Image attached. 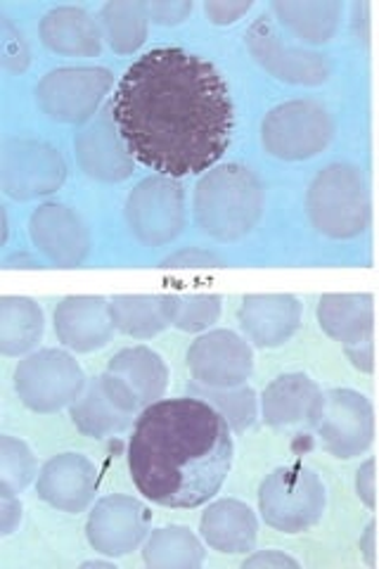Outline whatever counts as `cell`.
<instances>
[{"mask_svg": "<svg viewBox=\"0 0 379 569\" xmlns=\"http://www.w3.org/2000/svg\"><path fill=\"white\" fill-rule=\"evenodd\" d=\"M213 399V408L219 411L235 430H245V427L251 425L255 420V395H251V389H242L238 395H216Z\"/></svg>", "mask_w": 379, "mask_h": 569, "instance_id": "obj_23", "label": "cell"}, {"mask_svg": "<svg viewBox=\"0 0 379 569\" xmlns=\"http://www.w3.org/2000/svg\"><path fill=\"white\" fill-rule=\"evenodd\" d=\"M121 380H133V397L138 403H148L157 399L167 387V368L159 356L146 347L126 349L117 353L110 370Z\"/></svg>", "mask_w": 379, "mask_h": 569, "instance_id": "obj_19", "label": "cell"}, {"mask_svg": "<svg viewBox=\"0 0 379 569\" xmlns=\"http://www.w3.org/2000/svg\"><path fill=\"white\" fill-rule=\"evenodd\" d=\"M372 539H375V522H370V525H368V531H366V556H368V562H370V565L375 562V558H372V550H375Z\"/></svg>", "mask_w": 379, "mask_h": 569, "instance_id": "obj_28", "label": "cell"}, {"mask_svg": "<svg viewBox=\"0 0 379 569\" xmlns=\"http://www.w3.org/2000/svg\"><path fill=\"white\" fill-rule=\"evenodd\" d=\"M197 219L209 236L235 240L249 233L261 211V188L242 167H223L197 186Z\"/></svg>", "mask_w": 379, "mask_h": 569, "instance_id": "obj_3", "label": "cell"}, {"mask_svg": "<svg viewBox=\"0 0 379 569\" xmlns=\"http://www.w3.org/2000/svg\"><path fill=\"white\" fill-rule=\"evenodd\" d=\"M146 508L131 498H104V501L93 510L88 522V539L100 553H110L114 541V529H121L126 539L136 548L146 533Z\"/></svg>", "mask_w": 379, "mask_h": 569, "instance_id": "obj_17", "label": "cell"}, {"mask_svg": "<svg viewBox=\"0 0 379 569\" xmlns=\"http://www.w3.org/2000/svg\"><path fill=\"white\" fill-rule=\"evenodd\" d=\"M192 376L211 387H235L249 378L251 351L230 330L200 337L188 351Z\"/></svg>", "mask_w": 379, "mask_h": 569, "instance_id": "obj_10", "label": "cell"}, {"mask_svg": "<svg viewBox=\"0 0 379 569\" xmlns=\"http://www.w3.org/2000/svg\"><path fill=\"white\" fill-rule=\"evenodd\" d=\"M102 17L107 22V31H110V43L119 52L136 50L146 41V27H142L140 6L110 3L102 10Z\"/></svg>", "mask_w": 379, "mask_h": 569, "instance_id": "obj_22", "label": "cell"}, {"mask_svg": "<svg viewBox=\"0 0 379 569\" xmlns=\"http://www.w3.org/2000/svg\"><path fill=\"white\" fill-rule=\"evenodd\" d=\"M356 489H358L360 501H363L368 508H375V460L372 458L360 466Z\"/></svg>", "mask_w": 379, "mask_h": 569, "instance_id": "obj_24", "label": "cell"}, {"mask_svg": "<svg viewBox=\"0 0 379 569\" xmlns=\"http://www.w3.org/2000/svg\"><path fill=\"white\" fill-rule=\"evenodd\" d=\"M322 395L306 376H282L263 391V418L268 425L285 427L301 420L316 422Z\"/></svg>", "mask_w": 379, "mask_h": 569, "instance_id": "obj_14", "label": "cell"}, {"mask_svg": "<svg viewBox=\"0 0 379 569\" xmlns=\"http://www.w3.org/2000/svg\"><path fill=\"white\" fill-rule=\"evenodd\" d=\"M131 230L142 242H167L183 226V194L176 183L164 178H150L140 183L129 200Z\"/></svg>", "mask_w": 379, "mask_h": 569, "instance_id": "obj_9", "label": "cell"}, {"mask_svg": "<svg viewBox=\"0 0 379 569\" xmlns=\"http://www.w3.org/2000/svg\"><path fill=\"white\" fill-rule=\"evenodd\" d=\"M316 427L322 447L335 458H353L363 453L375 435L370 401L351 389H332L322 395Z\"/></svg>", "mask_w": 379, "mask_h": 569, "instance_id": "obj_6", "label": "cell"}, {"mask_svg": "<svg viewBox=\"0 0 379 569\" xmlns=\"http://www.w3.org/2000/svg\"><path fill=\"white\" fill-rule=\"evenodd\" d=\"M251 3H238V6H226V3H207V14L216 24H228L235 22L242 12H247Z\"/></svg>", "mask_w": 379, "mask_h": 569, "instance_id": "obj_25", "label": "cell"}, {"mask_svg": "<svg viewBox=\"0 0 379 569\" xmlns=\"http://www.w3.org/2000/svg\"><path fill=\"white\" fill-rule=\"evenodd\" d=\"M112 119L126 152L178 178L207 171L228 152L235 110L209 60L183 48H154L119 79Z\"/></svg>", "mask_w": 379, "mask_h": 569, "instance_id": "obj_1", "label": "cell"}, {"mask_svg": "<svg viewBox=\"0 0 379 569\" xmlns=\"http://www.w3.org/2000/svg\"><path fill=\"white\" fill-rule=\"evenodd\" d=\"M259 506L266 525L285 533H299L322 518L325 489L309 468H280L263 479Z\"/></svg>", "mask_w": 379, "mask_h": 569, "instance_id": "obj_5", "label": "cell"}, {"mask_svg": "<svg viewBox=\"0 0 379 569\" xmlns=\"http://www.w3.org/2000/svg\"><path fill=\"white\" fill-rule=\"evenodd\" d=\"M247 567H266V569H268V567H276V569L292 567V569H297L299 562L292 560V558L282 556V553H278V550H266V553H259V556H255V558L245 560V569H247Z\"/></svg>", "mask_w": 379, "mask_h": 569, "instance_id": "obj_26", "label": "cell"}, {"mask_svg": "<svg viewBox=\"0 0 379 569\" xmlns=\"http://www.w3.org/2000/svg\"><path fill=\"white\" fill-rule=\"evenodd\" d=\"M96 470L81 456L64 453L52 458L41 472L39 493L50 506L67 512H79L93 498Z\"/></svg>", "mask_w": 379, "mask_h": 569, "instance_id": "obj_12", "label": "cell"}, {"mask_svg": "<svg viewBox=\"0 0 379 569\" xmlns=\"http://www.w3.org/2000/svg\"><path fill=\"white\" fill-rule=\"evenodd\" d=\"M301 307L295 297H247L240 309V323L259 347H280L299 328Z\"/></svg>", "mask_w": 379, "mask_h": 569, "instance_id": "obj_13", "label": "cell"}, {"mask_svg": "<svg viewBox=\"0 0 379 569\" xmlns=\"http://www.w3.org/2000/svg\"><path fill=\"white\" fill-rule=\"evenodd\" d=\"M56 316L79 320V326H56L60 340L77 351H93L110 340V320L100 297H71L58 307Z\"/></svg>", "mask_w": 379, "mask_h": 569, "instance_id": "obj_16", "label": "cell"}, {"mask_svg": "<svg viewBox=\"0 0 379 569\" xmlns=\"http://www.w3.org/2000/svg\"><path fill=\"white\" fill-rule=\"evenodd\" d=\"M320 328L345 342L349 359L363 372H372V297L328 295L318 307Z\"/></svg>", "mask_w": 379, "mask_h": 569, "instance_id": "obj_8", "label": "cell"}, {"mask_svg": "<svg viewBox=\"0 0 379 569\" xmlns=\"http://www.w3.org/2000/svg\"><path fill=\"white\" fill-rule=\"evenodd\" d=\"M202 537L219 553H247L257 541V520L240 501L213 503L202 515Z\"/></svg>", "mask_w": 379, "mask_h": 569, "instance_id": "obj_15", "label": "cell"}, {"mask_svg": "<svg viewBox=\"0 0 379 569\" xmlns=\"http://www.w3.org/2000/svg\"><path fill=\"white\" fill-rule=\"evenodd\" d=\"M332 133L328 112L316 102H290L263 121V146L280 159H309L328 146Z\"/></svg>", "mask_w": 379, "mask_h": 569, "instance_id": "obj_7", "label": "cell"}, {"mask_svg": "<svg viewBox=\"0 0 379 569\" xmlns=\"http://www.w3.org/2000/svg\"><path fill=\"white\" fill-rule=\"evenodd\" d=\"M24 366L46 378L43 382L17 385V391L33 411H58L79 395L83 385L81 368L62 351H41L27 359Z\"/></svg>", "mask_w": 379, "mask_h": 569, "instance_id": "obj_11", "label": "cell"}, {"mask_svg": "<svg viewBox=\"0 0 379 569\" xmlns=\"http://www.w3.org/2000/svg\"><path fill=\"white\" fill-rule=\"evenodd\" d=\"M211 266V263H219V259L211 257V254H202V252H183L173 259L164 261V269H171V266Z\"/></svg>", "mask_w": 379, "mask_h": 569, "instance_id": "obj_27", "label": "cell"}, {"mask_svg": "<svg viewBox=\"0 0 379 569\" xmlns=\"http://www.w3.org/2000/svg\"><path fill=\"white\" fill-rule=\"evenodd\" d=\"M43 41L50 50L67 56H98L100 41L90 17L74 8L52 10L43 22Z\"/></svg>", "mask_w": 379, "mask_h": 569, "instance_id": "obj_18", "label": "cell"}, {"mask_svg": "<svg viewBox=\"0 0 379 569\" xmlns=\"http://www.w3.org/2000/svg\"><path fill=\"white\" fill-rule=\"evenodd\" d=\"M230 466V422L209 401L161 399L136 420L129 470L138 491L157 506L207 503L223 487Z\"/></svg>", "mask_w": 379, "mask_h": 569, "instance_id": "obj_2", "label": "cell"}, {"mask_svg": "<svg viewBox=\"0 0 379 569\" xmlns=\"http://www.w3.org/2000/svg\"><path fill=\"white\" fill-rule=\"evenodd\" d=\"M309 211L316 228L330 238L363 233L370 219L368 186L353 167L335 164L318 173L309 190Z\"/></svg>", "mask_w": 379, "mask_h": 569, "instance_id": "obj_4", "label": "cell"}, {"mask_svg": "<svg viewBox=\"0 0 379 569\" xmlns=\"http://www.w3.org/2000/svg\"><path fill=\"white\" fill-rule=\"evenodd\" d=\"M169 323L180 330H202L221 313L219 297H164Z\"/></svg>", "mask_w": 379, "mask_h": 569, "instance_id": "obj_21", "label": "cell"}, {"mask_svg": "<svg viewBox=\"0 0 379 569\" xmlns=\"http://www.w3.org/2000/svg\"><path fill=\"white\" fill-rule=\"evenodd\" d=\"M110 313L112 323L133 337H152L169 326L164 297H117Z\"/></svg>", "mask_w": 379, "mask_h": 569, "instance_id": "obj_20", "label": "cell"}]
</instances>
